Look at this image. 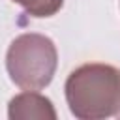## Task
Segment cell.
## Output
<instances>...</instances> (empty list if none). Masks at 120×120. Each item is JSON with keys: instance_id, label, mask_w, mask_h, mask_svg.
<instances>
[{"instance_id": "obj_1", "label": "cell", "mask_w": 120, "mask_h": 120, "mask_svg": "<svg viewBox=\"0 0 120 120\" xmlns=\"http://www.w3.org/2000/svg\"><path fill=\"white\" fill-rule=\"evenodd\" d=\"M66 101L79 120H101L120 112V69L109 64H82L64 84Z\"/></svg>"}, {"instance_id": "obj_2", "label": "cell", "mask_w": 120, "mask_h": 120, "mask_svg": "<svg viewBox=\"0 0 120 120\" xmlns=\"http://www.w3.org/2000/svg\"><path fill=\"white\" fill-rule=\"evenodd\" d=\"M58 66L56 45L51 38L36 32L17 36L6 52V69L19 88L41 90L51 84Z\"/></svg>"}, {"instance_id": "obj_3", "label": "cell", "mask_w": 120, "mask_h": 120, "mask_svg": "<svg viewBox=\"0 0 120 120\" xmlns=\"http://www.w3.org/2000/svg\"><path fill=\"white\" fill-rule=\"evenodd\" d=\"M9 120H56L54 105L38 90H26L13 96L8 103Z\"/></svg>"}, {"instance_id": "obj_4", "label": "cell", "mask_w": 120, "mask_h": 120, "mask_svg": "<svg viewBox=\"0 0 120 120\" xmlns=\"http://www.w3.org/2000/svg\"><path fill=\"white\" fill-rule=\"evenodd\" d=\"M19 6H22V9L32 15V17H52L54 13L60 11L64 0H11Z\"/></svg>"}, {"instance_id": "obj_5", "label": "cell", "mask_w": 120, "mask_h": 120, "mask_svg": "<svg viewBox=\"0 0 120 120\" xmlns=\"http://www.w3.org/2000/svg\"><path fill=\"white\" fill-rule=\"evenodd\" d=\"M118 116H120V112H118Z\"/></svg>"}]
</instances>
